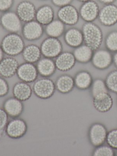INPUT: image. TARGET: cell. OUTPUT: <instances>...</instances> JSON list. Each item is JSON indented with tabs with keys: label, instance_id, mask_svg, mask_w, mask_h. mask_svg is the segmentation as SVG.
<instances>
[{
	"label": "cell",
	"instance_id": "cell-1",
	"mask_svg": "<svg viewBox=\"0 0 117 156\" xmlns=\"http://www.w3.org/2000/svg\"><path fill=\"white\" fill-rule=\"evenodd\" d=\"M83 36L86 45L92 51H96L102 42V32L98 26L91 23L85 24L83 29Z\"/></svg>",
	"mask_w": 117,
	"mask_h": 156
},
{
	"label": "cell",
	"instance_id": "cell-2",
	"mask_svg": "<svg viewBox=\"0 0 117 156\" xmlns=\"http://www.w3.org/2000/svg\"><path fill=\"white\" fill-rule=\"evenodd\" d=\"M24 44L21 37L15 34L7 35L2 44V50L8 55H16L23 50Z\"/></svg>",
	"mask_w": 117,
	"mask_h": 156
},
{
	"label": "cell",
	"instance_id": "cell-3",
	"mask_svg": "<svg viewBox=\"0 0 117 156\" xmlns=\"http://www.w3.org/2000/svg\"><path fill=\"white\" fill-rule=\"evenodd\" d=\"M56 87L54 82L48 78H42L35 83L33 90L35 94L41 99H48L55 93Z\"/></svg>",
	"mask_w": 117,
	"mask_h": 156
},
{
	"label": "cell",
	"instance_id": "cell-4",
	"mask_svg": "<svg viewBox=\"0 0 117 156\" xmlns=\"http://www.w3.org/2000/svg\"><path fill=\"white\" fill-rule=\"evenodd\" d=\"M27 126L26 122L22 119L13 118L8 121L5 128L6 135L14 139L21 138L27 132Z\"/></svg>",
	"mask_w": 117,
	"mask_h": 156
},
{
	"label": "cell",
	"instance_id": "cell-5",
	"mask_svg": "<svg viewBox=\"0 0 117 156\" xmlns=\"http://www.w3.org/2000/svg\"><path fill=\"white\" fill-rule=\"evenodd\" d=\"M108 131L105 126L100 123H95L90 126L89 131V138L94 147L103 145L106 141Z\"/></svg>",
	"mask_w": 117,
	"mask_h": 156
},
{
	"label": "cell",
	"instance_id": "cell-6",
	"mask_svg": "<svg viewBox=\"0 0 117 156\" xmlns=\"http://www.w3.org/2000/svg\"><path fill=\"white\" fill-rule=\"evenodd\" d=\"M62 50L61 44L55 38L47 39L41 47L42 54L47 58H54L60 55Z\"/></svg>",
	"mask_w": 117,
	"mask_h": 156
},
{
	"label": "cell",
	"instance_id": "cell-7",
	"mask_svg": "<svg viewBox=\"0 0 117 156\" xmlns=\"http://www.w3.org/2000/svg\"><path fill=\"white\" fill-rule=\"evenodd\" d=\"M16 14L21 20L29 22L35 17L36 12L33 3L28 1H23L17 6Z\"/></svg>",
	"mask_w": 117,
	"mask_h": 156
},
{
	"label": "cell",
	"instance_id": "cell-8",
	"mask_svg": "<svg viewBox=\"0 0 117 156\" xmlns=\"http://www.w3.org/2000/svg\"><path fill=\"white\" fill-rule=\"evenodd\" d=\"M37 68L33 64L29 62L21 65L16 72L19 78L26 83L34 81L37 77Z\"/></svg>",
	"mask_w": 117,
	"mask_h": 156
},
{
	"label": "cell",
	"instance_id": "cell-9",
	"mask_svg": "<svg viewBox=\"0 0 117 156\" xmlns=\"http://www.w3.org/2000/svg\"><path fill=\"white\" fill-rule=\"evenodd\" d=\"M3 108L9 116L16 118L23 113L24 105L22 101L14 97L9 98L5 101Z\"/></svg>",
	"mask_w": 117,
	"mask_h": 156
},
{
	"label": "cell",
	"instance_id": "cell-10",
	"mask_svg": "<svg viewBox=\"0 0 117 156\" xmlns=\"http://www.w3.org/2000/svg\"><path fill=\"white\" fill-rule=\"evenodd\" d=\"M61 22L69 25H73L77 22L79 14L76 9L71 5L61 7L58 13Z\"/></svg>",
	"mask_w": 117,
	"mask_h": 156
},
{
	"label": "cell",
	"instance_id": "cell-11",
	"mask_svg": "<svg viewBox=\"0 0 117 156\" xmlns=\"http://www.w3.org/2000/svg\"><path fill=\"white\" fill-rule=\"evenodd\" d=\"M101 22L106 26H111L117 22V7L108 4L102 8L99 13Z\"/></svg>",
	"mask_w": 117,
	"mask_h": 156
},
{
	"label": "cell",
	"instance_id": "cell-12",
	"mask_svg": "<svg viewBox=\"0 0 117 156\" xmlns=\"http://www.w3.org/2000/svg\"><path fill=\"white\" fill-rule=\"evenodd\" d=\"M91 60L92 64L95 67L103 70L110 66L112 58L111 55L108 51L100 50L93 55Z\"/></svg>",
	"mask_w": 117,
	"mask_h": 156
},
{
	"label": "cell",
	"instance_id": "cell-13",
	"mask_svg": "<svg viewBox=\"0 0 117 156\" xmlns=\"http://www.w3.org/2000/svg\"><path fill=\"white\" fill-rule=\"evenodd\" d=\"M93 98L94 108L101 113H106L110 111L113 106V99L108 93H105Z\"/></svg>",
	"mask_w": 117,
	"mask_h": 156
},
{
	"label": "cell",
	"instance_id": "cell-14",
	"mask_svg": "<svg viewBox=\"0 0 117 156\" xmlns=\"http://www.w3.org/2000/svg\"><path fill=\"white\" fill-rule=\"evenodd\" d=\"M18 62L12 57L3 59L0 62V74L5 78L13 76L18 69Z\"/></svg>",
	"mask_w": 117,
	"mask_h": 156
},
{
	"label": "cell",
	"instance_id": "cell-15",
	"mask_svg": "<svg viewBox=\"0 0 117 156\" xmlns=\"http://www.w3.org/2000/svg\"><path fill=\"white\" fill-rule=\"evenodd\" d=\"M1 22L4 27L10 31L15 32L19 31L21 28L20 19L14 12H5L1 18Z\"/></svg>",
	"mask_w": 117,
	"mask_h": 156
},
{
	"label": "cell",
	"instance_id": "cell-16",
	"mask_svg": "<svg viewBox=\"0 0 117 156\" xmlns=\"http://www.w3.org/2000/svg\"><path fill=\"white\" fill-rule=\"evenodd\" d=\"M99 13L98 4L90 1L85 2L80 10V15L82 19L89 22L95 20L99 15Z\"/></svg>",
	"mask_w": 117,
	"mask_h": 156
},
{
	"label": "cell",
	"instance_id": "cell-17",
	"mask_svg": "<svg viewBox=\"0 0 117 156\" xmlns=\"http://www.w3.org/2000/svg\"><path fill=\"white\" fill-rule=\"evenodd\" d=\"M76 61L74 54L71 53L65 52L58 56L55 64L58 69L66 72L72 68L75 65Z\"/></svg>",
	"mask_w": 117,
	"mask_h": 156
},
{
	"label": "cell",
	"instance_id": "cell-18",
	"mask_svg": "<svg viewBox=\"0 0 117 156\" xmlns=\"http://www.w3.org/2000/svg\"><path fill=\"white\" fill-rule=\"evenodd\" d=\"M32 89L26 82H20L15 85L13 88L14 97L20 101H25L31 97Z\"/></svg>",
	"mask_w": 117,
	"mask_h": 156
},
{
	"label": "cell",
	"instance_id": "cell-19",
	"mask_svg": "<svg viewBox=\"0 0 117 156\" xmlns=\"http://www.w3.org/2000/svg\"><path fill=\"white\" fill-rule=\"evenodd\" d=\"M42 27L39 23L34 21L29 22L24 28L23 34L26 38L34 40L39 38L42 34Z\"/></svg>",
	"mask_w": 117,
	"mask_h": 156
},
{
	"label": "cell",
	"instance_id": "cell-20",
	"mask_svg": "<svg viewBox=\"0 0 117 156\" xmlns=\"http://www.w3.org/2000/svg\"><path fill=\"white\" fill-rule=\"evenodd\" d=\"M75 84L74 79L68 75H63L58 79L56 88L62 94H68L72 91Z\"/></svg>",
	"mask_w": 117,
	"mask_h": 156
},
{
	"label": "cell",
	"instance_id": "cell-21",
	"mask_svg": "<svg viewBox=\"0 0 117 156\" xmlns=\"http://www.w3.org/2000/svg\"><path fill=\"white\" fill-rule=\"evenodd\" d=\"M36 17L40 24H48L52 22L54 18V11L49 6L45 5L38 9Z\"/></svg>",
	"mask_w": 117,
	"mask_h": 156
},
{
	"label": "cell",
	"instance_id": "cell-22",
	"mask_svg": "<svg viewBox=\"0 0 117 156\" xmlns=\"http://www.w3.org/2000/svg\"><path fill=\"white\" fill-rule=\"evenodd\" d=\"M55 64L49 58H44L38 62L37 71L42 76L48 77L52 75L56 68Z\"/></svg>",
	"mask_w": 117,
	"mask_h": 156
},
{
	"label": "cell",
	"instance_id": "cell-23",
	"mask_svg": "<svg viewBox=\"0 0 117 156\" xmlns=\"http://www.w3.org/2000/svg\"><path fill=\"white\" fill-rule=\"evenodd\" d=\"M74 81L75 85L81 90H86L90 88L93 82L90 74L86 71H82L78 73L76 75Z\"/></svg>",
	"mask_w": 117,
	"mask_h": 156
},
{
	"label": "cell",
	"instance_id": "cell-24",
	"mask_svg": "<svg viewBox=\"0 0 117 156\" xmlns=\"http://www.w3.org/2000/svg\"><path fill=\"white\" fill-rule=\"evenodd\" d=\"M92 50L88 46L86 45L79 46L74 53L75 59L81 63H87L90 62L93 56Z\"/></svg>",
	"mask_w": 117,
	"mask_h": 156
},
{
	"label": "cell",
	"instance_id": "cell-25",
	"mask_svg": "<svg viewBox=\"0 0 117 156\" xmlns=\"http://www.w3.org/2000/svg\"><path fill=\"white\" fill-rule=\"evenodd\" d=\"M68 44L72 47H79L82 43L83 36L81 32L76 29H71L66 33L65 36Z\"/></svg>",
	"mask_w": 117,
	"mask_h": 156
},
{
	"label": "cell",
	"instance_id": "cell-26",
	"mask_svg": "<svg viewBox=\"0 0 117 156\" xmlns=\"http://www.w3.org/2000/svg\"><path fill=\"white\" fill-rule=\"evenodd\" d=\"M24 59L27 62L33 63L37 62L41 56V51L35 45H30L24 50L23 52Z\"/></svg>",
	"mask_w": 117,
	"mask_h": 156
},
{
	"label": "cell",
	"instance_id": "cell-27",
	"mask_svg": "<svg viewBox=\"0 0 117 156\" xmlns=\"http://www.w3.org/2000/svg\"><path fill=\"white\" fill-rule=\"evenodd\" d=\"M91 93L92 97L95 98L108 92L106 83L101 79H98L92 82L91 87Z\"/></svg>",
	"mask_w": 117,
	"mask_h": 156
},
{
	"label": "cell",
	"instance_id": "cell-28",
	"mask_svg": "<svg viewBox=\"0 0 117 156\" xmlns=\"http://www.w3.org/2000/svg\"><path fill=\"white\" fill-rule=\"evenodd\" d=\"M64 29L63 22L61 21L55 20L52 21L48 24L46 31L49 36L55 38L62 34Z\"/></svg>",
	"mask_w": 117,
	"mask_h": 156
},
{
	"label": "cell",
	"instance_id": "cell-29",
	"mask_svg": "<svg viewBox=\"0 0 117 156\" xmlns=\"http://www.w3.org/2000/svg\"><path fill=\"white\" fill-rule=\"evenodd\" d=\"M105 83L109 90L117 94V70L109 74Z\"/></svg>",
	"mask_w": 117,
	"mask_h": 156
},
{
	"label": "cell",
	"instance_id": "cell-30",
	"mask_svg": "<svg viewBox=\"0 0 117 156\" xmlns=\"http://www.w3.org/2000/svg\"><path fill=\"white\" fill-rule=\"evenodd\" d=\"M94 156H113L115 152L113 148L110 146H101L97 147L93 152Z\"/></svg>",
	"mask_w": 117,
	"mask_h": 156
},
{
	"label": "cell",
	"instance_id": "cell-31",
	"mask_svg": "<svg viewBox=\"0 0 117 156\" xmlns=\"http://www.w3.org/2000/svg\"><path fill=\"white\" fill-rule=\"evenodd\" d=\"M107 47L112 51H117V32H112L108 36L106 41Z\"/></svg>",
	"mask_w": 117,
	"mask_h": 156
},
{
	"label": "cell",
	"instance_id": "cell-32",
	"mask_svg": "<svg viewBox=\"0 0 117 156\" xmlns=\"http://www.w3.org/2000/svg\"><path fill=\"white\" fill-rule=\"evenodd\" d=\"M106 142L109 146L117 149V129H112L108 132Z\"/></svg>",
	"mask_w": 117,
	"mask_h": 156
},
{
	"label": "cell",
	"instance_id": "cell-33",
	"mask_svg": "<svg viewBox=\"0 0 117 156\" xmlns=\"http://www.w3.org/2000/svg\"><path fill=\"white\" fill-rule=\"evenodd\" d=\"M9 116L3 108H0V131H4L8 122Z\"/></svg>",
	"mask_w": 117,
	"mask_h": 156
},
{
	"label": "cell",
	"instance_id": "cell-34",
	"mask_svg": "<svg viewBox=\"0 0 117 156\" xmlns=\"http://www.w3.org/2000/svg\"><path fill=\"white\" fill-rule=\"evenodd\" d=\"M9 86L7 82L0 77V97L7 94L9 92Z\"/></svg>",
	"mask_w": 117,
	"mask_h": 156
},
{
	"label": "cell",
	"instance_id": "cell-35",
	"mask_svg": "<svg viewBox=\"0 0 117 156\" xmlns=\"http://www.w3.org/2000/svg\"><path fill=\"white\" fill-rule=\"evenodd\" d=\"M13 0H0V11H6L12 6Z\"/></svg>",
	"mask_w": 117,
	"mask_h": 156
},
{
	"label": "cell",
	"instance_id": "cell-36",
	"mask_svg": "<svg viewBox=\"0 0 117 156\" xmlns=\"http://www.w3.org/2000/svg\"><path fill=\"white\" fill-rule=\"evenodd\" d=\"M72 0H52L53 4L58 7H63L69 5Z\"/></svg>",
	"mask_w": 117,
	"mask_h": 156
},
{
	"label": "cell",
	"instance_id": "cell-37",
	"mask_svg": "<svg viewBox=\"0 0 117 156\" xmlns=\"http://www.w3.org/2000/svg\"><path fill=\"white\" fill-rule=\"evenodd\" d=\"M100 1L104 2V3L109 4V3H111L112 2H113L115 0H100Z\"/></svg>",
	"mask_w": 117,
	"mask_h": 156
},
{
	"label": "cell",
	"instance_id": "cell-38",
	"mask_svg": "<svg viewBox=\"0 0 117 156\" xmlns=\"http://www.w3.org/2000/svg\"><path fill=\"white\" fill-rule=\"evenodd\" d=\"M113 62H114L115 65H116V66L117 67V53L115 54L114 57H113Z\"/></svg>",
	"mask_w": 117,
	"mask_h": 156
},
{
	"label": "cell",
	"instance_id": "cell-39",
	"mask_svg": "<svg viewBox=\"0 0 117 156\" xmlns=\"http://www.w3.org/2000/svg\"><path fill=\"white\" fill-rule=\"evenodd\" d=\"M3 50H2L1 48H0V62L2 61L3 59Z\"/></svg>",
	"mask_w": 117,
	"mask_h": 156
},
{
	"label": "cell",
	"instance_id": "cell-40",
	"mask_svg": "<svg viewBox=\"0 0 117 156\" xmlns=\"http://www.w3.org/2000/svg\"><path fill=\"white\" fill-rule=\"evenodd\" d=\"M80 1L84 2H86L88 1L89 0H79Z\"/></svg>",
	"mask_w": 117,
	"mask_h": 156
},
{
	"label": "cell",
	"instance_id": "cell-41",
	"mask_svg": "<svg viewBox=\"0 0 117 156\" xmlns=\"http://www.w3.org/2000/svg\"><path fill=\"white\" fill-rule=\"evenodd\" d=\"M116 154H116V155H117V153H116Z\"/></svg>",
	"mask_w": 117,
	"mask_h": 156
}]
</instances>
